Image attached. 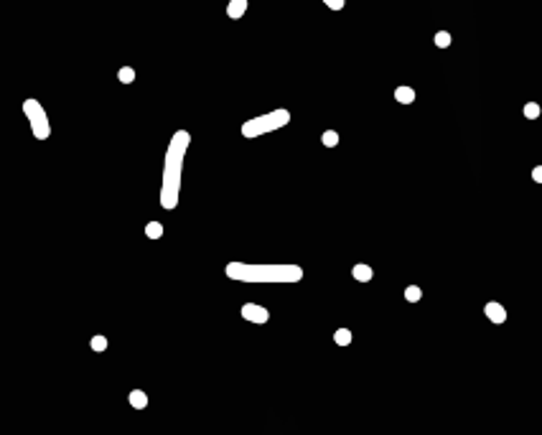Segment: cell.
I'll return each instance as SVG.
<instances>
[{"instance_id": "obj_4", "label": "cell", "mask_w": 542, "mask_h": 435, "mask_svg": "<svg viewBox=\"0 0 542 435\" xmlns=\"http://www.w3.org/2000/svg\"><path fill=\"white\" fill-rule=\"evenodd\" d=\"M23 115H26V120H28V125H31L36 140H46V138L51 135L49 115H46V110L41 107L39 99H26V102H23Z\"/></svg>"}, {"instance_id": "obj_12", "label": "cell", "mask_w": 542, "mask_h": 435, "mask_svg": "<svg viewBox=\"0 0 542 435\" xmlns=\"http://www.w3.org/2000/svg\"><path fill=\"white\" fill-rule=\"evenodd\" d=\"M145 235H148L150 240H160V237H163V224H160V222H150V224L145 227Z\"/></svg>"}, {"instance_id": "obj_7", "label": "cell", "mask_w": 542, "mask_h": 435, "mask_svg": "<svg viewBox=\"0 0 542 435\" xmlns=\"http://www.w3.org/2000/svg\"><path fill=\"white\" fill-rule=\"evenodd\" d=\"M245 11H247V0H229V6H227L229 18H242Z\"/></svg>"}, {"instance_id": "obj_5", "label": "cell", "mask_w": 542, "mask_h": 435, "mask_svg": "<svg viewBox=\"0 0 542 435\" xmlns=\"http://www.w3.org/2000/svg\"><path fill=\"white\" fill-rule=\"evenodd\" d=\"M242 318L245 321H252V323H267L270 321V313L267 308L257 306V303H245L242 306Z\"/></svg>"}, {"instance_id": "obj_13", "label": "cell", "mask_w": 542, "mask_h": 435, "mask_svg": "<svg viewBox=\"0 0 542 435\" xmlns=\"http://www.w3.org/2000/svg\"><path fill=\"white\" fill-rule=\"evenodd\" d=\"M117 79H120L122 84H130V82H135V69H132V66H122V69L117 72Z\"/></svg>"}, {"instance_id": "obj_16", "label": "cell", "mask_w": 542, "mask_h": 435, "mask_svg": "<svg viewBox=\"0 0 542 435\" xmlns=\"http://www.w3.org/2000/svg\"><path fill=\"white\" fill-rule=\"evenodd\" d=\"M405 298H408V300H410V303H418V300H420V298H423V290H420V288H418V285H410V288H408V290H405Z\"/></svg>"}, {"instance_id": "obj_15", "label": "cell", "mask_w": 542, "mask_h": 435, "mask_svg": "<svg viewBox=\"0 0 542 435\" xmlns=\"http://www.w3.org/2000/svg\"><path fill=\"white\" fill-rule=\"evenodd\" d=\"M433 41H435L438 49H448V46H451V34H448V31H438Z\"/></svg>"}, {"instance_id": "obj_2", "label": "cell", "mask_w": 542, "mask_h": 435, "mask_svg": "<svg viewBox=\"0 0 542 435\" xmlns=\"http://www.w3.org/2000/svg\"><path fill=\"white\" fill-rule=\"evenodd\" d=\"M227 278L242 283H298L303 270L298 265H247V262H229L224 267Z\"/></svg>"}, {"instance_id": "obj_1", "label": "cell", "mask_w": 542, "mask_h": 435, "mask_svg": "<svg viewBox=\"0 0 542 435\" xmlns=\"http://www.w3.org/2000/svg\"><path fill=\"white\" fill-rule=\"evenodd\" d=\"M191 145V135L186 130L173 132L168 150H165V163H163V183H160V206L163 209H176L178 206V193H181V173H184V158Z\"/></svg>"}, {"instance_id": "obj_3", "label": "cell", "mask_w": 542, "mask_h": 435, "mask_svg": "<svg viewBox=\"0 0 542 435\" xmlns=\"http://www.w3.org/2000/svg\"><path fill=\"white\" fill-rule=\"evenodd\" d=\"M288 122H290V112L288 110H273L267 115L247 120L242 125V135L245 138H257V135H265V132H275V130L285 127Z\"/></svg>"}, {"instance_id": "obj_6", "label": "cell", "mask_w": 542, "mask_h": 435, "mask_svg": "<svg viewBox=\"0 0 542 435\" xmlns=\"http://www.w3.org/2000/svg\"><path fill=\"white\" fill-rule=\"evenodd\" d=\"M484 313L489 316V321H491V323H504V321H506V311H504V306H501V303H486Z\"/></svg>"}, {"instance_id": "obj_9", "label": "cell", "mask_w": 542, "mask_h": 435, "mask_svg": "<svg viewBox=\"0 0 542 435\" xmlns=\"http://www.w3.org/2000/svg\"><path fill=\"white\" fill-rule=\"evenodd\" d=\"M130 405H132L135 410H145V407H148V394H145L143 389H132V392H130Z\"/></svg>"}, {"instance_id": "obj_8", "label": "cell", "mask_w": 542, "mask_h": 435, "mask_svg": "<svg viewBox=\"0 0 542 435\" xmlns=\"http://www.w3.org/2000/svg\"><path fill=\"white\" fill-rule=\"evenodd\" d=\"M395 99H397L400 105H413V102H415V89H410V87H397V89H395Z\"/></svg>"}, {"instance_id": "obj_11", "label": "cell", "mask_w": 542, "mask_h": 435, "mask_svg": "<svg viewBox=\"0 0 542 435\" xmlns=\"http://www.w3.org/2000/svg\"><path fill=\"white\" fill-rule=\"evenodd\" d=\"M333 341H336L338 346H349V344H351V331H349V328H336Z\"/></svg>"}, {"instance_id": "obj_10", "label": "cell", "mask_w": 542, "mask_h": 435, "mask_svg": "<svg viewBox=\"0 0 542 435\" xmlns=\"http://www.w3.org/2000/svg\"><path fill=\"white\" fill-rule=\"evenodd\" d=\"M351 275H354L359 283H369V280H372V267H369V265H354Z\"/></svg>"}, {"instance_id": "obj_19", "label": "cell", "mask_w": 542, "mask_h": 435, "mask_svg": "<svg viewBox=\"0 0 542 435\" xmlns=\"http://www.w3.org/2000/svg\"><path fill=\"white\" fill-rule=\"evenodd\" d=\"M321 3H323L326 8H331V11H344V3H346V0H321Z\"/></svg>"}, {"instance_id": "obj_20", "label": "cell", "mask_w": 542, "mask_h": 435, "mask_svg": "<svg viewBox=\"0 0 542 435\" xmlns=\"http://www.w3.org/2000/svg\"><path fill=\"white\" fill-rule=\"evenodd\" d=\"M532 178H534L537 183H542V165H537V168L532 171Z\"/></svg>"}, {"instance_id": "obj_14", "label": "cell", "mask_w": 542, "mask_h": 435, "mask_svg": "<svg viewBox=\"0 0 542 435\" xmlns=\"http://www.w3.org/2000/svg\"><path fill=\"white\" fill-rule=\"evenodd\" d=\"M321 143H323L326 148H333V145H338V132H336V130H326V132L321 135Z\"/></svg>"}, {"instance_id": "obj_17", "label": "cell", "mask_w": 542, "mask_h": 435, "mask_svg": "<svg viewBox=\"0 0 542 435\" xmlns=\"http://www.w3.org/2000/svg\"><path fill=\"white\" fill-rule=\"evenodd\" d=\"M524 115H527L529 120L539 117V105H537V102H527V105H524Z\"/></svg>"}, {"instance_id": "obj_18", "label": "cell", "mask_w": 542, "mask_h": 435, "mask_svg": "<svg viewBox=\"0 0 542 435\" xmlns=\"http://www.w3.org/2000/svg\"><path fill=\"white\" fill-rule=\"evenodd\" d=\"M89 346H92L94 351H105V349H107V339H105V336H92Z\"/></svg>"}]
</instances>
